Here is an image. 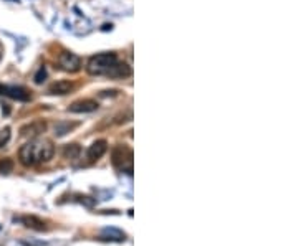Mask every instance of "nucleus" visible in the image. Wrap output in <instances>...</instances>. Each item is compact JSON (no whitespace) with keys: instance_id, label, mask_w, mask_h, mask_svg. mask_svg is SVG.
I'll use <instances>...</instances> for the list:
<instances>
[{"instance_id":"1","label":"nucleus","mask_w":298,"mask_h":246,"mask_svg":"<svg viewBox=\"0 0 298 246\" xmlns=\"http://www.w3.org/2000/svg\"><path fill=\"white\" fill-rule=\"evenodd\" d=\"M55 154V147L53 144L47 139H38V140H30V142L24 144L19 150V159L22 165L25 167H33L37 164L48 162Z\"/></svg>"},{"instance_id":"2","label":"nucleus","mask_w":298,"mask_h":246,"mask_svg":"<svg viewBox=\"0 0 298 246\" xmlns=\"http://www.w3.org/2000/svg\"><path fill=\"white\" fill-rule=\"evenodd\" d=\"M118 61L115 53H99L96 56H91L87 65L89 75H108L113 65Z\"/></svg>"},{"instance_id":"3","label":"nucleus","mask_w":298,"mask_h":246,"mask_svg":"<svg viewBox=\"0 0 298 246\" xmlns=\"http://www.w3.org/2000/svg\"><path fill=\"white\" fill-rule=\"evenodd\" d=\"M111 164L126 174L133 172V150L128 145H116L111 150Z\"/></svg>"},{"instance_id":"4","label":"nucleus","mask_w":298,"mask_h":246,"mask_svg":"<svg viewBox=\"0 0 298 246\" xmlns=\"http://www.w3.org/2000/svg\"><path fill=\"white\" fill-rule=\"evenodd\" d=\"M58 65L63 71H68V73H76L81 70V60L80 56H76L75 53H61L58 56Z\"/></svg>"},{"instance_id":"5","label":"nucleus","mask_w":298,"mask_h":246,"mask_svg":"<svg viewBox=\"0 0 298 246\" xmlns=\"http://www.w3.org/2000/svg\"><path fill=\"white\" fill-rule=\"evenodd\" d=\"M106 150H108V142L105 139L94 140V142L88 147V159L91 162L98 161V159H101L103 156H105Z\"/></svg>"},{"instance_id":"6","label":"nucleus","mask_w":298,"mask_h":246,"mask_svg":"<svg viewBox=\"0 0 298 246\" xmlns=\"http://www.w3.org/2000/svg\"><path fill=\"white\" fill-rule=\"evenodd\" d=\"M2 93L7 94L8 98L17 99V101H29L30 99V93L22 86H3Z\"/></svg>"},{"instance_id":"7","label":"nucleus","mask_w":298,"mask_h":246,"mask_svg":"<svg viewBox=\"0 0 298 246\" xmlns=\"http://www.w3.org/2000/svg\"><path fill=\"white\" fill-rule=\"evenodd\" d=\"M98 109V103L94 99H80V101H75L70 106V112H93Z\"/></svg>"},{"instance_id":"8","label":"nucleus","mask_w":298,"mask_h":246,"mask_svg":"<svg viewBox=\"0 0 298 246\" xmlns=\"http://www.w3.org/2000/svg\"><path fill=\"white\" fill-rule=\"evenodd\" d=\"M71 89H73V83H70V81H66V80H61V81H57V83H53L52 86H50L48 93L63 96V94H68Z\"/></svg>"},{"instance_id":"9","label":"nucleus","mask_w":298,"mask_h":246,"mask_svg":"<svg viewBox=\"0 0 298 246\" xmlns=\"http://www.w3.org/2000/svg\"><path fill=\"white\" fill-rule=\"evenodd\" d=\"M47 129V124L43 121H37V122H31V124L22 127V136H30V137H35V136L42 134Z\"/></svg>"},{"instance_id":"10","label":"nucleus","mask_w":298,"mask_h":246,"mask_svg":"<svg viewBox=\"0 0 298 246\" xmlns=\"http://www.w3.org/2000/svg\"><path fill=\"white\" fill-rule=\"evenodd\" d=\"M129 75H131V68L126 65V63H118V61L108 71V76H113V78H126V76Z\"/></svg>"},{"instance_id":"11","label":"nucleus","mask_w":298,"mask_h":246,"mask_svg":"<svg viewBox=\"0 0 298 246\" xmlns=\"http://www.w3.org/2000/svg\"><path fill=\"white\" fill-rule=\"evenodd\" d=\"M22 221H24V225L27 226V228H33V230H38V231L47 228L45 221L40 220V218H37V217H24L22 218Z\"/></svg>"},{"instance_id":"12","label":"nucleus","mask_w":298,"mask_h":246,"mask_svg":"<svg viewBox=\"0 0 298 246\" xmlns=\"http://www.w3.org/2000/svg\"><path fill=\"white\" fill-rule=\"evenodd\" d=\"M80 152H81V149H80V145L78 144H68L65 147V150H63V154H65V157L66 159H78V156H80Z\"/></svg>"},{"instance_id":"13","label":"nucleus","mask_w":298,"mask_h":246,"mask_svg":"<svg viewBox=\"0 0 298 246\" xmlns=\"http://www.w3.org/2000/svg\"><path fill=\"white\" fill-rule=\"evenodd\" d=\"M76 124H70V122H60V124L55 126V136H65L66 132H70L71 127H75Z\"/></svg>"},{"instance_id":"14","label":"nucleus","mask_w":298,"mask_h":246,"mask_svg":"<svg viewBox=\"0 0 298 246\" xmlns=\"http://www.w3.org/2000/svg\"><path fill=\"white\" fill-rule=\"evenodd\" d=\"M12 170H13L12 159H2L0 161V174H10Z\"/></svg>"},{"instance_id":"15","label":"nucleus","mask_w":298,"mask_h":246,"mask_svg":"<svg viewBox=\"0 0 298 246\" xmlns=\"http://www.w3.org/2000/svg\"><path fill=\"white\" fill-rule=\"evenodd\" d=\"M8 140H10V127H5L3 131H0V147H3Z\"/></svg>"},{"instance_id":"16","label":"nucleus","mask_w":298,"mask_h":246,"mask_svg":"<svg viewBox=\"0 0 298 246\" xmlns=\"http://www.w3.org/2000/svg\"><path fill=\"white\" fill-rule=\"evenodd\" d=\"M45 78H47V71H45V68L42 66V68L38 70L37 75H35V83H37V84H42L43 81H45Z\"/></svg>"},{"instance_id":"17","label":"nucleus","mask_w":298,"mask_h":246,"mask_svg":"<svg viewBox=\"0 0 298 246\" xmlns=\"http://www.w3.org/2000/svg\"><path fill=\"white\" fill-rule=\"evenodd\" d=\"M2 89H3V86H2V84H0V94H2Z\"/></svg>"}]
</instances>
